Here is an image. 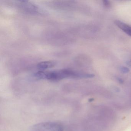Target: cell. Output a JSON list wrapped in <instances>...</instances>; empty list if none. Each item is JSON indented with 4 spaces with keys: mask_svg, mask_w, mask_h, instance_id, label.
Segmentation results:
<instances>
[{
    "mask_svg": "<svg viewBox=\"0 0 131 131\" xmlns=\"http://www.w3.org/2000/svg\"><path fill=\"white\" fill-rule=\"evenodd\" d=\"M94 76L93 74L83 73L72 70L63 69L51 72L43 71L42 77V79L57 81L65 79L92 78Z\"/></svg>",
    "mask_w": 131,
    "mask_h": 131,
    "instance_id": "obj_1",
    "label": "cell"
},
{
    "mask_svg": "<svg viewBox=\"0 0 131 131\" xmlns=\"http://www.w3.org/2000/svg\"><path fill=\"white\" fill-rule=\"evenodd\" d=\"M30 130V131H63V127L59 123L44 122L32 126Z\"/></svg>",
    "mask_w": 131,
    "mask_h": 131,
    "instance_id": "obj_2",
    "label": "cell"
},
{
    "mask_svg": "<svg viewBox=\"0 0 131 131\" xmlns=\"http://www.w3.org/2000/svg\"><path fill=\"white\" fill-rule=\"evenodd\" d=\"M115 23L119 29L131 37V26L118 20H115Z\"/></svg>",
    "mask_w": 131,
    "mask_h": 131,
    "instance_id": "obj_3",
    "label": "cell"
},
{
    "mask_svg": "<svg viewBox=\"0 0 131 131\" xmlns=\"http://www.w3.org/2000/svg\"><path fill=\"white\" fill-rule=\"evenodd\" d=\"M56 64V63L53 61H45L38 63L37 67L40 69L45 70L53 67Z\"/></svg>",
    "mask_w": 131,
    "mask_h": 131,
    "instance_id": "obj_4",
    "label": "cell"
},
{
    "mask_svg": "<svg viewBox=\"0 0 131 131\" xmlns=\"http://www.w3.org/2000/svg\"><path fill=\"white\" fill-rule=\"evenodd\" d=\"M121 71L123 73H127L128 72L129 70L126 67H122L121 68Z\"/></svg>",
    "mask_w": 131,
    "mask_h": 131,
    "instance_id": "obj_5",
    "label": "cell"
},
{
    "mask_svg": "<svg viewBox=\"0 0 131 131\" xmlns=\"http://www.w3.org/2000/svg\"><path fill=\"white\" fill-rule=\"evenodd\" d=\"M103 4H104V6L106 7H109L110 6V5L109 2L107 1H103Z\"/></svg>",
    "mask_w": 131,
    "mask_h": 131,
    "instance_id": "obj_6",
    "label": "cell"
},
{
    "mask_svg": "<svg viewBox=\"0 0 131 131\" xmlns=\"http://www.w3.org/2000/svg\"><path fill=\"white\" fill-rule=\"evenodd\" d=\"M127 64L129 66L131 67V60H129V61H128Z\"/></svg>",
    "mask_w": 131,
    "mask_h": 131,
    "instance_id": "obj_7",
    "label": "cell"
}]
</instances>
